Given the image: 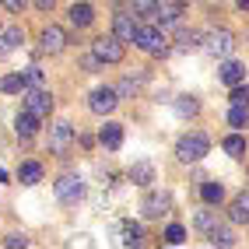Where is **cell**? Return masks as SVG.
Instances as JSON below:
<instances>
[{"label": "cell", "mask_w": 249, "mask_h": 249, "mask_svg": "<svg viewBox=\"0 0 249 249\" xmlns=\"http://www.w3.org/2000/svg\"><path fill=\"white\" fill-rule=\"evenodd\" d=\"M134 46L141 49V53H147V56H165V53H169V46H165V32L158 25H141Z\"/></svg>", "instance_id": "cell-1"}, {"label": "cell", "mask_w": 249, "mask_h": 249, "mask_svg": "<svg viewBox=\"0 0 249 249\" xmlns=\"http://www.w3.org/2000/svg\"><path fill=\"white\" fill-rule=\"evenodd\" d=\"M81 196H85V182H81L74 172H67V176L56 179V200L60 204H77Z\"/></svg>", "instance_id": "cell-5"}, {"label": "cell", "mask_w": 249, "mask_h": 249, "mask_svg": "<svg viewBox=\"0 0 249 249\" xmlns=\"http://www.w3.org/2000/svg\"><path fill=\"white\" fill-rule=\"evenodd\" d=\"M141 239H144V231H141V225H123V246H141Z\"/></svg>", "instance_id": "cell-27"}, {"label": "cell", "mask_w": 249, "mask_h": 249, "mask_svg": "<svg viewBox=\"0 0 249 249\" xmlns=\"http://www.w3.org/2000/svg\"><path fill=\"white\" fill-rule=\"evenodd\" d=\"M218 77L231 88V85H239V81H246V67H242L239 60H225V63H221V71H218Z\"/></svg>", "instance_id": "cell-12"}, {"label": "cell", "mask_w": 249, "mask_h": 249, "mask_svg": "<svg viewBox=\"0 0 249 249\" xmlns=\"http://www.w3.org/2000/svg\"><path fill=\"white\" fill-rule=\"evenodd\" d=\"M207 151H211V141H207L204 134H186V137H182V141L176 144L179 161H200Z\"/></svg>", "instance_id": "cell-2"}, {"label": "cell", "mask_w": 249, "mask_h": 249, "mask_svg": "<svg viewBox=\"0 0 249 249\" xmlns=\"http://www.w3.org/2000/svg\"><path fill=\"white\" fill-rule=\"evenodd\" d=\"M211 246H235V235H231V228H211Z\"/></svg>", "instance_id": "cell-26"}, {"label": "cell", "mask_w": 249, "mask_h": 249, "mask_svg": "<svg viewBox=\"0 0 249 249\" xmlns=\"http://www.w3.org/2000/svg\"><path fill=\"white\" fill-rule=\"evenodd\" d=\"M18 179L25 182V186H36V182H42V165L39 161H25L18 169Z\"/></svg>", "instance_id": "cell-19"}, {"label": "cell", "mask_w": 249, "mask_h": 249, "mask_svg": "<svg viewBox=\"0 0 249 249\" xmlns=\"http://www.w3.org/2000/svg\"><path fill=\"white\" fill-rule=\"evenodd\" d=\"M176 109H179V116H196V112H200V102H196L193 95H179L176 98Z\"/></svg>", "instance_id": "cell-24"}, {"label": "cell", "mask_w": 249, "mask_h": 249, "mask_svg": "<svg viewBox=\"0 0 249 249\" xmlns=\"http://www.w3.org/2000/svg\"><path fill=\"white\" fill-rule=\"evenodd\" d=\"M137 85H141L137 77H123V81H120V88H116V91H120V98H130V95L137 91Z\"/></svg>", "instance_id": "cell-32"}, {"label": "cell", "mask_w": 249, "mask_h": 249, "mask_svg": "<svg viewBox=\"0 0 249 249\" xmlns=\"http://www.w3.org/2000/svg\"><path fill=\"white\" fill-rule=\"evenodd\" d=\"M165 211H169V196H165V193H147L144 204H141V214H144V218H161Z\"/></svg>", "instance_id": "cell-11"}, {"label": "cell", "mask_w": 249, "mask_h": 249, "mask_svg": "<svg viewBox=\"0 0 249 249\" xmlns=\"http://www.w3.org/2000/svg\"><path fill=\"white\" fill-rule=\"evenodd\" d=\"M71 144H74V126L67 120H60V123L49 126V151H53V155H67Z\"/></svg>", "instance_id": "cell-3"}, {"label": "cell", "mask_w": 249, "mask_h": 249, "mask_svg": "<svg viewBox=\"0 0 249 249\" xmlns=\"http://www.w3.org/2000/svg\"><path fill=\"white\" fill-rule=\"evenodd\" d=\"M200 32H179V49H182V53H190V49H196V46H200Z\"/></svg>", "instance_id": "cell-29"}, {"label": "cell", "mask_w": 249, "mask_h": 249, "mask_svg": "<svg viewBox=\"0 0 249 249\" xmlns=\"http://www.w3.org/2000/svg\"><path fill=\"white\" fill-rule=\"evenodd\" d=\"M4 246H7V249H18V246L25 249V246H28V239H25V235H7V239H4Z\"/></svg>", "instance_id": "cell-36"}, {"label": "cell", "mask_w": 249, "mask_h": 249, "mask_svg": "<svg viewBox=\"0 0 249 249\" xmlns=\"http://www.w3.org/2000/svg\"><path fill=\"white\" fill-rule=\"evenodd\" d=\"M231 106H249V85H231Z\"/></svg>", "instance_id": "cell-31"}, {"label": "cell", "mask_w": 249, "mask_h": 249, "mask_svg": "<svg viewBox=\"0 0 249 249\" xmlns=\"http://www.w3.org/2000/svg\"><path fill=\"white\" fill-rule=\"evenodd\" d=\"M53 4H56V0H36V7H39V11H53Z\"/></svg>", "instance_id": "cell-38"}, {"label": "cell", "mask_w": 249, "mask_h": 249, "mask_svg": "<svg viewBox=\"0 0 249 249\" xmlns=\"http://www.w3.org/2000/svg\"><path fill=\"white\" fill-rule=\"evenodd\" d=\"M221 147H225V151H228L231 158H242V155H246V141H242L239 134H231V137H225V141H221Z\"/></svg>", "instance_id": "cell-25"}, {"label": "cell", "mask_w": 249, "mask_h": 249, "mask_svg": "<svg viewBox=\"0 0 249 249\" xmlns=\"http://www.w3.org/2000/svg\"><path fill=\"white\" fill-rule=\"evenodd\" d=\"M63 46H67V32L60 25H46L39 36V49L42 53H63Z\"/></svg>", "instance_id": "cell-9"}, {"label": "cell", "mask_w": 249, "mask_h": 249, "mask_svg": "<svg viewBox=\"0 0 249 249\" xmlns=\"http://www.w3.org/2000/svg\"><path fill=\"white\" fill-rule=\"evenodd\" d=\"M14 130H18V137H21V141H28V137H36V130H39V116L25 109V112L18 116V126H14Z\"/></svg>", "instance_id": "cell-16"}, {"label": "cell", "mask_w": 249, "mask_h": 249, "mask_svg": "<svg viewBox=\"0 0 249 249\" xmlns=\"http://www.w3.org/2000/svg\"><path fill=\"white\" fill-rule=\"evenodd\" d=\"M25 81H28V88H42V71L39 67H28L25 71Z\"/></svg>", "instance_id": "cell-35"}, {"label": "cell", "mask_w": 249, "mask_h": 249, "mask_svg": "<svg viewBox=\"0 0 249 249\" xmlns=\"http://www.w3.org/2000/svg\"><path fill=\"white\" fill-rule=\"evenodd\" d=\"M200 196H204V204H221L225 200V186H221V182H204V186H200Z\"/></svg>", "instance_id": "cell-20"}, {"label": "cell", "mask_w": 249, "mask_h": 249, "mask_svg": "<svg viewBox=\"0 0 249 249\" xmlns=\"http://www.w3.org/2000/svg\"><path fill=\"white\" fill-rule=\"evenodd\" d=\"M25 109L36 112L39 120H42V116L53 112V95H49L46 88H25Z\"/></svg>", "instance_id": "cell-7"}, {"label": "cell", "mask_w": 249, "mask_h": 249, "mask_svg": "<svg viewBox=\"0 0 249 249\" xmlns=\"http://www.w3.org/2000/svg\"><path fill=\"white\" fill-rule=\"evenodd\" d=\"M11 49H14V46L4 39V32H0V60H7V56H11Z\"/></svg>", "instance_id": "cell-37"}, {"label": "cell", "mask_w": 249, "mask_h": 249, "mask_svg": "<svg viewBox=\"0 0 249 249\" xmlns=\"http://www.w3.org/2000/svg\"><path fill=\"white\" fill-rule=\"evenodd\" d=\"M134 14L147 21H158V0H134Z\"/></svg>", "instance_id": "cell-21"}, {"label": "cell", "mask_w": 249, "mask_h": 249, "mask_svg": "<svg viewBox=\"0 0 249 249\" xmlns=\"http://www.w3.org/2000/svg\"><path fill=\"white\" fill-rule=\"evenodd\" d=\"M116 102H120V91H116V88H95L91 98H88V109L95 116H109L116 109Z\"/></svg>", "instance_id": "cell-8"}, {"label": "cell", "mask_w": 249, "mask_h": 249, "mask_svg": "<svg viewBox=\"0 0 249 249\" xmlns=\"http://www.w3.org/2000/svg\"><path fill=\"white\" fill-rule=\"evenodd\" d=\"M239 11H249V0H239Z\"/></svg>", "instance_id": "cell-40"}, {"label": "cell", "mask_w": 249, "mask_h": 249, "mask_svg": "<svg viewBox=\"0 0 249 249\" xmlns=\"http://www.w3.org/2000/svg\"><path fill=\"white\" fill-rule=\"evenodd\" d=\"M179 4H186V0H179Z\"/></svg>", "instance_id": "cell-42"}, {"label": "cell", "mask_w": 249, "mask_h": 249, "mask_svg": "<svg viewBox=\"0 0 249 249\" xmlns=\"http://www.w3.org/2000/svg\"><path fill=\"white\" fill-rule=\"evenodd\" d=\"M21 4H25V0H7V7H11L14 14H21Z\"/></svg>", "instance_id": "cell-39"}, {"label": "cell", "mask_w": 249, "mask_h": 249, "mask_svg": "<svg viewBox=\"0 0 249 249\" xmlns=\"http://www.w3.org/2000/svg\"><path fill=\"white\" fill-rule=\"evenodd\" d=\"M67 18H71V25H77V28H88V25L95 21V7H91V4H74Z\"/></svg>", "instance_id": "cell-15"}, {"label": "cell", "mask_w": 249, "mask_h": 249, "mask_svg": "<svg viewBox=\"0 0 249 249\" xmlns=\"http://www.w3.org/2000/svg\"><path fill=\"white\" fill-rule=\"evenodd\" d=\"M165 242H169V246H182V242H186V228H182V225H169V228H165Z\"/></svg>", "instance_id": "cell-30"}, {"label": "cell", "mask_w": 249, "mask_h": 249, "mask_svg": "<svg viewBox=\"0 0 249 249\" xmlns=\"http://www.w3.org/2000/svg\"><path fill=\"white\" fill-rule=\"evenodd\" d=\"M91 53L102 60V63H120V60H123V39L102 36V39H95V42H91Z\"/></svg>", "instance_id": "cell-4"}, {"label": "cell", "mask_w": 249, "mask_h": 249, "mask_svg": "<svg viewBox=\"0 0 249 249\" xmlns=\"http://www.w3.org/2000/svg\"><path fill=\"white\" fill-rule=\"evenodd\" d=\"M228 218L235 221V225H246V221H249V193H239L235 200H231V211H228Z\"/></svg>", "instance_id": "cell-17"}, {"label": "cell", "mask_w": 249, "mask_h": 249, "mask_svg": "<svg viewBox=\"0 0 249 249\" xmlns=\"http://www.w3.org/2000/svg\"><path fill=\"white\" fill-rule=\"evenodd\" d=\"M0 88H4L7 95H18V91L28 88V81H25V74H7L4 81H0Z\"/></svg>", "instance_id": "cell-22"}, {"label": "cell", "mask_w": 249, "mask_h": 249, "mask_svg": "<svg viewBox=\"0 0 249 249\" xmlns=\"http://www.w3.org/2000/svg\"><path fill=\"white\" fill-rule=\"evenodd\" d=\"M228 123H231V126H249V106H231Z\"/></svg>", "instance_id": "cell-28"}, {"label": "cell", "mask_w": 249, "mask_h": 249, "mask_svg": "<svg viewBox=\"0 0 249 249\" xmlns=\"http://www.w3.org/2000/svg\"><path fill=\"white\" fill-rule=\"evenodd\" d=\"M130 179H134L137 186H151L155 182V165L151 161H137L134 169H130Z\"/></svg>", "instance_id": "cell-18"}, {"label": "cell", "mask_w": 249, "mask_h": 249, "mask_svg": "<svg viewBox=\"0 0 249 249\" xmlns=\"http://www.w3.org/2000/svg\"><path fill=\"white\" fill-rule=\"evenodd\" d=\"M81 67H85L88 74H98V71H102V60H98L95 53H88V56H81Z\"/></svg>", "instance_id": "cell-33"}, {"label": "cell", "mask_w": 249, "mask_h": 249, "mask_svg": "<svg viewBox=\"0 0 249 249\" xmlns=\"http://www.w3.org/2000/svg\"><path fill=\"white\" fill-rule=\"evenodd\" d=\"M4 39H7L11 46H21V42H25V32H21L18 25H11V28H4Z\"/></svg>", "instance_id": "cell-34"}, {"label": "cell", "mask_w": 249, "mask_h": 249, "mask_svg": "<svg viewBox=\"0 0 249 249\" xmlns=\"http://www.w3.org/2000/svg\"><path fill=\"white\" fill-rule=\"evenodd\" d=\"M98 141H102L109 151H120V144H123V126H120V123H106L102 134H98Z\"/></svg>", "instance_id": "cell-13"}, {"label": "cell", "mask_w": 249, "mask_h": 249, "mask_svg": "<svg viewBox=\"0 0 249 249\" xmlns=\"http://www.w3.org/2000/svg\"><path fill=\"white\" fill-rule=\"evenodd\" d=\"M179 14H182V4L179 0H158V25H176L179 21Z\"/></svg>", "instance_id": "cell-14"}, {"label": "cell", "mask_w": 249, "mask_h": 249, "mask_svg": "<svg viewBox=\"0 0 249 249\" xmlns=\"http://www.w3.org/2000/svg\"><path fill=\"white\" fill-rule=\"evenodd\" d=\"M193 225L200 228V231H211L214 225H218V211H211V207H207V211H196V218H193Z\"/></svg>", "instance_id": "cell-23"}, {"label": "cell", "mask_w": 249, "mask_h": 249, "mask_svg": "<svg viewBox=\"0 0 249 249\" xmlns=\"http://www.w3.org/2000/svg\"><path fill=\"white\" fill-rule=\"evenodd\" d=\"M137 14H126V11H120V14H116V18H112V36L116 39H123V42H134L137 39Z\"/></svg>", "instance_id": "cell-10"}, {"label": "cell", "mask_w": 249, "mask_h": 249, "mask_svg": "<svg viewBox=\"0 0 249 249\" xmlns=\"http://www.w3.org/2000/svg\"><path fill=\"white\" fill-rule=\"evenodd\" d=\"M0 4H4V0H0Z\"/></svg>", "instance_id": "cell-43"}, {"label": "cell", "mask_w": 249, "mask_h": 249, "mask_svg": "<svg viewBox=\"0 0 249 249\" xmlns=\"http://www.w3.org/2000/svg\"><path fill=\"white\" fill-rule=\"evenodd\" d=\"M207 4H221V0H207Z\"/></svg>", "instance_id": "cell-41"}, {"label": "cell", "mask_w": 249, "mask_h": 249, "mask_svg": "<svg viewBox=\"0 0 249 249\" xmlns=\"http://www.w3.org/2000/svg\"><path fill=\"white\" fill-rule=\"evenodd\" d=\"M204 49L211 56H221L225 60V56H231V49H235V36H231L228 28H218V32H211V36H207Z\"/></svg>", "instance_id": "cell-6"}]
</instances>
